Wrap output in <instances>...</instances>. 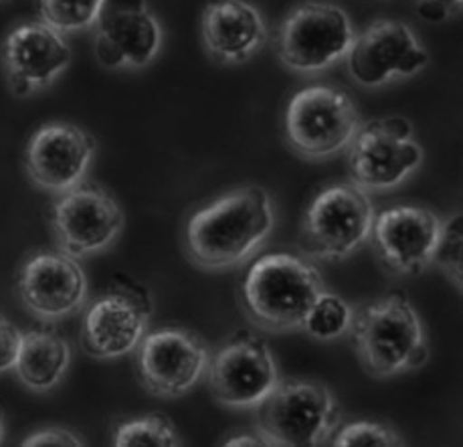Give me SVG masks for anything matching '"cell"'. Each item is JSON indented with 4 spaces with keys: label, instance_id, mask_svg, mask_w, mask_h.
<instances>
[{
    "label": "cell",
    "instance_id": "5",
    "mask_svg": "<svg viewBox=\"0 0 463 447\" xmlns=\"http://www.w3.org/2000/svg\"><path fill=\"white\" fill-rule=\"evenodd\" d=\"M374 217L364 188L354 183L326 186L304 211L298 245L314 260H345L371 239Z\"/></svg>",
    "mask_w": 463,
    "mask_h": 447
},
{
    "label": "cell",
    "instance_id": "11",
    "mask_svg": "<svg viewBox=\"0 0 463 447\" xmlns=\"http://www.w3.org/2000/svg\"><path fill=\"white\" fill-rule=\"evenodd\" d=\"M209 347L193 330L166 326L146 332L136 348V371L142 386L156 397H183L207 373Z\"/></svg>",
    "mask_w": 463,
    "mask_h": 447
},
{
    "label": "cell",
    "instance_id": "25",
    "mask_svg": "<svg viewBox=\"0 0 463 447\" xmlns=\"http://www.w3.org/2000/svg\"><path fill=\"white\" fill-rule=\"evenodd\" d=\"M332 445L336 447H394L402 445L399 433L389 425L374 421H356V423L338 425L332 433Z\"/></svg>",
    "mask_w": 463,
    "mask_h": 447
},
{
    "label": "cell",
    "instance_id": "26",
    "mask_svg": "<svg viewBox=\"0 0 463 447\" xmlns=\"http://www.w3.org/2000/svg\"><path fill=\"white\" fill-rule=\"evenodd\" d=\"M23 332L0 312V373L11 371L19 355Z\"/></svg>",
    "mask_w": 463,
    "mask_h": 447
},
{
    "label": "cell",
    "instance_id": "3",
    "mask_svg": "<svg viewBox=\"0 0 463 447\" xmlns=\"http://www.w3.org/2000/svg\"><path fill=\"white\" fill-rule=\"evenodd\" d=\"M324 291L320 271L291 253L260 257L241 286L247 316L268 332L302 330L307 312Z\"/></svg>",
    "mask_w": 463,
    "mask_h": 447
},
{
    "label": "cell",
    "instance_id": "24",
    "mask_svg": "<svg viewBox=\"0 0 463 447\" xmlns=\"http://www.w3.org/2000/svg\"><path fill=\"white\" fill-rule=\"evenodd\" d=\"M445 275H448L451 283L461 291L463 288V219L461 213L453 214L443 223L439 241L433 252V260Z\"/></svg>",
    "mask_w": 463,
    "mask_h": 447
},
{
    "label": "cell",
    "instance_id": "6",
    "mask_svg": "<svg viewBox=\"0 0 463 447\" xmlns=\"http://www.w3.org/2000/svg\"><path fill=\"white\" fill-rule=\"evenodd\" d=\"M358 128L354 101L340 88L312 85L298 91L286 108V140L307 160H324L348 150Z\"/></svg>",
    "mask_w": 463,
    "mask_h": 447
},
{
    "label": "cell",
    "instance_id": "22",
    "mask_svg": "<svg viewBox=\"0 0 463 447\" xmlns=\"http://www.w3.org/2000/svg\"><path fill=\"white\" fill-rule=\"evenodd\" d=\"M354 309L340 296L324 291L307 312L302 330L316 340H336L350 330Z\"/></svg>",
    "mask_w": 463,
    "mask_h": 447
},
{
    "label": "cell",
    "instance_id": "9",
    "mask_svg": "<svg viewBox=\"0 0 463 447\" xmlns=\"http://www.w3.org/2000/svg\"><path fill=\"white\" fill-rule=\"evenodd\" d=\"M423 150L413 140L407 118H384L360 124L348 146V170L353 183L364 191H389L421 166Z\"/></svg>",
    "mask_w": 463,
    "mask_h": 447
},
{
    "label": "cell",
    "instance_id": "1",
    "mask_svg": "<svg viewBox=\"0 0 463 447\" xmlns=\"http://www.w3.org/2000/svg\"><path fill=\"white\" fill-rule=\"evenodd\" d=\"M273 227L276 211L269 193L261 186H241L191 214L184 249L201 270H233L260 252Z\"/></svg>",
    "mask_w": 463,
    "mask_h": 447
},
{
    "label": "cell",
    "instance_id": "16",
    "mask_svg": "<svg viewBox=\"0 0 463 447\" xmlns=\"http://www.w3.org/2000/svg\"><path fill=\"white\" fill-rule=\"evenodd\" d=\"M96 148V140L80 126L70 122L43 124L24 146V172L43 191L61 195L83 183Z\"/></svg>",
    "mask_w": 463,
    "mask_h": 447
},
{
    "label": "cell",
    "instance_id": "30",
    "mask_svg": "<svg viewBox=\"0 0 463 447\" xmlns=\"http://www.w3.org/2000/svg\"><path fill=\"white\" fill-rule=\"evenodd\" d=\"M3 437H5V423H3V417H0V443H3Z\"/></svg>",
    "mask_w": 463,
    "mask_h": 447
},
{
    "label": "cell",
    "instance_id": "23",
    "mask_svg": "<svg viewBox=\"0 0 463 447\" xmlns=\"http://www.w3.org/2000/svg\"><path fill=\"white\" fill-rule=\"evenodd\" d=\"M104 0H39L43 21L61 33H75L96 24Z\"/></svg>",
    "mask_w": 463,
    "mask_h": 447
},
{
    "label": "cell",
    "instance_id": "18",
    "mask_svg": "<svg viewBox=\"0 0 463 447\" xmlns=\"http://www.w3.org/2000/svg\"><path fill=\"white\" fill-rule=\"evenodd\" d=\"M70 63L71 49L63 33L45 21L19 24L3 43L6 81L16 98L49 88Z\"/></svg>",
    "mask_w": 463,
    "mask_h": 447
},
{
    "label": "cell",
    "instance_id": "27",
    "mask_svg": "<svg viewBox=\"0 0 463 447\" xmlns=\"http://www.w3.org/2000/svg\"><path fill=\"white\" fill-rule=\"evenodd\" d=\"M21 445L23 447H49V445L81 447V445H85V442L77 433L70 432V429L49 427V429H43V432L31 433Z\"/></svg>",
    "mask_w": 463,
    "mask_h": 447
},
{
    "label": "cell",
    "instance_id": "2",
    "mask_svg": "<svg viewBox=\"0 0 463 447\" xmlns=\"http://www.w3.org/2000/svg\"><path fill=\"white\" fill-rule=\"evenodd\" d=\"M348 332L360 365L373 376L413 371L429 358L421 318L399 290L356 309Z\"/></svg>",
    "mask_w": 463,
    "mask_h": 447
},
{
    "label": "cell",
    "instance_id": "28",
    "mask_svg": "<svg viewBox=\"0 0 463 447\" xmlns=\"http://www.w3.org/2000/svg\"><path fill=\"white\" fill-rule=\"evenodd\" d=\"M225 445L227 447H245V445H251V447H260V445H268L265 443V440L263 437L260 435V433H253V435H250V433H241V435H235L233 440H227L225 442Z\"/></svg>",
    "mask_w": 463,
    "mask_h": 447
},
{
    "label": "cell",
    "instance_id": "15",
    "mask_svg": "<svg viewBox=\"0 0 463 447\" xmlns=\"http://www.w3.org/2000/svg\"><path fill=\"white\" fill-rule=\"evenodd\" d=\"M16 290L33 316L43 322H57L83 308L88 278L75 257L61 249H43L23 262Z\"/></svg>",
    "mask_w": 463,
    "mask_h": 447
},
{
    "label": "cell",
    "instance_id": "14",
    "mask_svg": "<svg viewBox=\"0 0 463 447\" xmlns=\"http://www.w3.org/2000/svg\"><path fill=\"white\" fill-rule=\"evenodd\" d=\"M348 73L363 88H381L394 77H413L429 63V53L413 29L401 21H376L356 34Z\"/></svg>",
    "mask_w": 463,
    "mask_h": 447
},
{
    "label": "cell",
    "instance_id": "21",
    "mask_svg": "<svg viewBox=\"0 0 463 447\" xmlns=\"http://www.w3.org/2000/svg\"><path fill=\"white\" fill-rule=\"evenodd\" d=\"M111 443L116 447H178L183 440L173 419L165 413H150L119 421Z\"/></svg>",
    "mask_w": 463,
    "mask_h": 447
},
{
    "label": "cell",
    "instance_id": "29",
    "mask_svg": "<svg viewBox=\"0 0 463 447\" xmlns=\"http://www.w3.org/2000/svg\"><path fill=\"white\" fill-rule=\"evenodd\" d=\"M429 3H437V5L445 6L451 14L461 8V0H429Z\"/></svg>",
    "mask_w": 463,
    "mask_h": 447
},
{
    "label": "cell",
    "instance_id": "8",
    "mask_svg": "<svg viewBox=\"0 0 463 447\" xmlns=\"http://www.w3.org/2000/svg\"><path fill=\"white\" fill-rule=\"evenodd\" d=\"M150 291L118 273L104 296L85 309L81 347L93 358H119L138 348L152 316Z\"/></svg>",
    "mask_w": 463,
    "mask_h": 447
},
{
    "label": "cell",
    "instance_id": "12",
    "mask_svg": "<svg viewBox=\"0 0 463 447\" xmlns=\"http://www.w3.org/2000/svg\"><path fill=\"white\" fill-rule=\"evenodd\" d=\"M207 376L214 401L229 409H255L279 383L269 347L247 330L237 332L214 352Z\"/></svg>",
    "mask_w": 463,
    "mask_h": 447
},
{
    "label": "cell",
    "instance_id": "19",
    "mask_svg": "<svg viewBox=\"0 0 463 447\" xmlns=\"http://www.w3.org/2000/svg\"><path fill=\"white\" fill-rule=\"evenodd\" d=\"M201 37L214 62L243 63L263 49L268 24L247 0H213L201 16Z\"/></svg>",
    "mask_w": 463,
    "mask_h": 447
},
{
    "label": "cell",
    "instance_id": "10",
    "mask_svg": "<svg viewBox=\"0 0 463 447\" xmlns=\"http://www.w3.org/2000/svg\"><path fill=\"white\" fill-rule=\"evenodd\" d=\"M49 223L57 247L81 260L116 243L124 229V211L106 188L81 183L61 193L51 206Z\"/></svg>",
    "mask_w": 463,
    "mask_h": 447
},
{
    "label": "cell",
    "instance_id": "17",
    "mask_svg": "<svg viewBox=\"0 0 463 447\" xmlns=\"http://www.w3.org/2000/svg\"><path fill=\"white\" fill-rule=\"evenodd\" d=\"M443 221L417 204H394L376 214L373 245L381 263L392 273L417 275L431 265Z\"/></svg>",
    "mask_w": 463,
    "mask_h": 447
},
{
    "label": "cell",
    "instance_id": "20",
    "mask_svg": "<svg viewBox=\"0 0 463 447\" xmlns=\"http://www.w3.org/2000/svg\"><path fill=\"white\" fill-rule=\"evenodd\" d=\"M71 363V348L55 330H29L23 334L14 373L27 389L47 393L61 383Z\"/></svg>",
    "mask_w": 463,
    "mask_h": 447
},
{
    "label": "cell",
    "instance_id": "13",
    "mask_svg": "<svg viewBox=\"0 0 463 447\" xmlns=\"http://www.w3.org/2000/svg\"><path fill=\"white\" fill-rule=\"evenodd\" d=\"M96 29V57L106 69H142L162 49V27L146 0H104Z\"/></svg>",
    "mask_w": 463,
    "mask_h": 447
},
{
    "label": "cell",
    "instance_id": "4",
    "mask_svg": "<svg viewBox=\"0 0 463 447\" xmlns=\"http://www.w3.org/2000/svg\"><path fill=\"white\" fill-rule=\"evenodd\" d=\"M255 411L257 433L268 445H320L340 425V409L332 391L307 378L279 381Z\"/></svg>",
    "mask_w": 463,
    "mask_h": 447
},
{
    "label": "cell",
    "instance_id": "7",
    "mask_svg": "<svg viewBox=\"0 0 463 447\" xmlns=\"http://www.w3.org/2000/svg\"><path fill=\"white\" fill-rule=\"evenodd\" d=\"M354 27L345 8L330 3L296 6L279 24L276 51L291 71L320 73L348 55Z\"/></svg>",
    "mask_w": 463,
    "mask_h": 447
}]
</instances>
